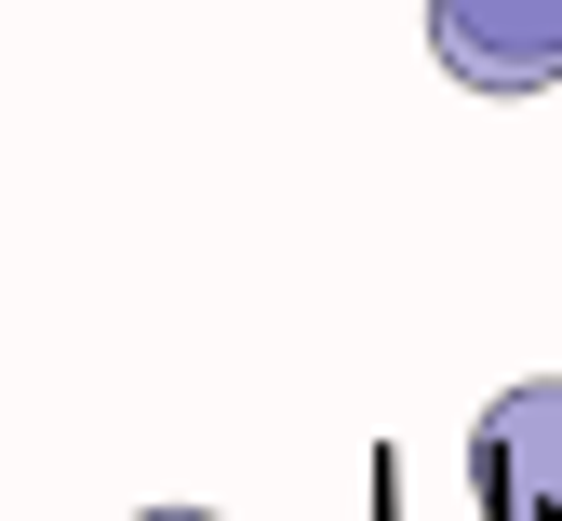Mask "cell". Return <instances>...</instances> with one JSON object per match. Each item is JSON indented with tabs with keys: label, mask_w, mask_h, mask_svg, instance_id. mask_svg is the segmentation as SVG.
Masks as SVG:
<instances>
[{
	"label": "cell",
	"mask_w": 562,
	"mask_h": 521,
	"mask_svg": "<svg viewBox=\"0 0 562 521\" xmlns=\"http://www.w3.org/2000/svg\"><path fill=\"white\" fill-rule=\"evenodd\" d=\"M429 54L469 94H536L562 81V0H429Z\"/></svg>",
	"instance_id": "6da1fadb"
},
{
	"label": "cell",
	"mask_w": 562,
	"mask_h": 521,
	"mask_svg": "<svg viewBox=\"0 0 562 521\" xmlns=\"http://www.w3.org/2000/svg\"><path fill=\"white\" fill-rule=\"evenodd\" d=\"M482 495L509 521H562V388H509L482 415Z\"/></svg>",
	"instance_id": "7a4b0ae2"
},
{
	"label": "cell",
	"mask_w": 562,
	"mask_h": 521,
	"mask_svg": "<svg viewBox=\"0 0 562 521\" xmlns=\"http://www.w3.org/2000/svg\"><path fill=\"white\" fill-rule=\"evenodd\" d=\"M148 521H215V508H148Z\"/></svg>",
	"instance_id": "3957f363"
}]
</instances>
